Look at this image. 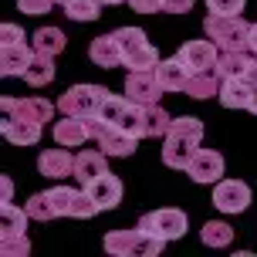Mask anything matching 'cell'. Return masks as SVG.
I'll use <instances>...</instances> for the list:
<instances>
[{
    "mask_svg": "<svg viewBox=\"0 0 257 257\" xmlns=\"http://www.w3.org/2000/svg\"><path fill=\"white\" fill-rule=\"evenodd\" d=\"M200 142H203V122L200 118H193V115L173 118L166 142H163V163L169 169H186L193 153L200 149Z\"/></svg>",
    "mask_w": 257,
    "mask_h": 257,
    "instance_id": "cell-1",
    "label": "cell"
},
{
    "mask_svg": "<svg viewBox=\"0 0 257 257\" xmlns=\"http://www.w3.org/2000/svg\"><path fill=\"white\" fill-rule=\"evenodd\" d=\"M206 38L217 44L220 51H244L247 48V34H250V24H247L240 14H206L203 21ZM250 51V48H247Z\"/></svg>",
    "mask_w": 257,
    "mask_h": 257,
    "instance_id": "cell-2",
    "label": "cell"
},
{
    "mask_svg": "<svg viewBox=\"0 0 257 257\" xmlns=\"http://www.w3.org/2000/svg\"><path fill=\"white\" fill-rule=\"evenodd\" d=\"M105 250L115 257H156L163 247H166V240H159V237H153V233H146L139 227V230H112L105 233Z\"/></svg>",
    "mask_w": 257,
    "mask_h": 257,
    "instance_id": "cell-3",
    "label": "cell"
},
{
    "mask_svg": "<svg viewBox=\"0 0 257 257\" xmlns=\"http://www.w3.org/2000/svg\"><path fill=\"white\" fill-rule=\"evenodd\" d=\"M108 95H112V91L102 88V85H71V88L58 98V112H61V115L91 118V115H98V108L105 105Z\"/></svg>",
    "mask_w": 257,
    "mask_h": 257,
    "instance_id": "cell-4",
    "label": "cell"
},
{
    "mask_svg": "<svg viewBox=\"0 0 257 257\" xmlns=\"http://www.w3.org/2000/svg\"><path fill=\"white\" fill-rule=\"evenodd\" d=\"M115 38H118V44H122L125 68L146 71V68H156V64H159V51L146 41V31H139V27H118Z\"/></svg>",
    "mask_w": 257,
    "mask_h": 257,
    "instance_id": "cell-5",
    "label": "cell"
},
{
    "mask_svg": "<svg viewBox=\"0 0 257 257\" xmlns=\"http://www.w3.org/2000/svg\"><path fill=\"white\" fill-rule=\"evenodd\" d=\"M88 132H91V139L102 146L105 156H118V159L132 156L136 153V142H139V136H132V132L112 125V122H105V118H98V115L88 118Z\"/></svg>",
    "mask_w": 257,
    "mask_h": 257,
    "instance_id": "cell-6",
    "label": "cell"
},
{
    "mask_svg": "<svg viewBox=\"0 0 257 257\" xmlns=\"http://www.w3.org/2000/svg\"><path fill=\"white\" fill-rule=\"evenodd\" d=\"M139 227L146 233H153V237H159V240H180L183 233H186V227H190V220H186V213L183 210H176V206H163V210H153V213H146V217L139 220Z\"/></svg>",
    "mask_w": 257,
    "mask_h": 257,
    "instance_id": "cell-7",
    "label": "cell"
},
{
    "mask_svg": "<svg viewBox=\"0 0 257 257\" xmlns=\"http://www.w3.org/2000/svg\"><path fill=\"white\" fill-rule=\"evenodd\" d=\"M0 112L44 125V122H51V115H54V102L38 98V95H31V98H11V95H4V98H0Z\"/></svg>",
    "mask_w": 257,
    "mask_h": 257,
    "instance_id": "cell-8",
    "label": "cell"
},
{
    "mask_svg": "<svg viewBox=\"0 0 257 257\" xmlns=\"http://www.w3.org/2000/svg\"><path fill=\"white\" fill-rule=\"evenodd\" d=\"M163 85H159V75L156 68H146V71H128L125 78V98L136 105H156L159 95H163Z\"/></svg>",
    "mask_w": 257,
    "mask_h": 257,
    "instance_id": "cell-9",
    "label": "cell"
},
{
    "mask_svg": "<svg viewBox=\"0 0 257 257\" xmlns=\"http://www.w3.org/2000/svg\"><path fill=\"white\" fill-rule=\"evenodd\" d=\"M213 206L220 213H244L250 206V186L244 180H220L213 186Z\"/></svg>",
    "mask_w": 257,
    "mask_h": 257,
    "instance_id": "cell-10",
    "label": "cell"
},
{
    "mask_svg": "<svg viewBox=\"0 0 257 257\" xmlns=\"http://www.w3.org/2000/svg\"><path fill=\"white\" fill-rule=\"evenodd\" d=\"M176 58L190 68L193 75H196V71H213V68H217V58H220V48L210 38L206 41H186L180 51H176Z\"/></svg>",
    "mask_w": 257,
    "mask_h": 257,
    "instance_id": "cell-11",
    "label": "cell"
},
{
    "mask_svg": "<svg viewBox=\"0 0 257 257\" xmlns=\"http://www.w3.org/2000/svg\"><path fill=\"white\" fill-rule=\"evenodd\" d=\"M186 173H190L193 183H220V176H223V156L213 153V149H196Z\"/></svg>",
    "mask_w": 257,
    "mask_h": 257,
    "instance_id": "cell-12",
    "label": "cell"
},
{
    "mask_svg": "<svg viewBox=\"0 0 257 257\" xmlns=\"http://www.w3.org/2000/svg\"><path fill=\"white\" fill-rule=\"evenodd\" d=\"M254 81H257V75H230V78H223L220 95H217L220 105H223V108H247Z\"/></svg>",
    "mask_w": 257,
    "mask_h": 257,
    "instance_id": "cell-13",
    "label": "cell"
},
{
    "mask_svg": "<svg viewBox=\"0 0 257 257\" xmlns=\"http://www.w3.org/2000/svg\"><path fill=\"white\" fill-rule=\"evenodd\" d=\"M85 190H88V196L95 200L98 210H115V206L122 203V180H118L115 173H102V176L91 180Z\"/></svg>",
    "mask_w": 257,
    "mask_h": 257,
    "instance_id": "cell-14",
    "label": "cell"
},
{
    "mask_svg": "<svg viewBox=\"0 0 257 257\" xmlns=\"http://www.w3.org/2000/svg\"><path fill=\"white\" fill-rule=\"evenodd\" d=\"M38 169L41 176H48V180H64V176H75V156L68 146L61 149H44L38 159Z\"/></svg>",
    "mask_w": 257,
    "mask_h": 257,
    "instance_id": "cell-15",
    "label": "cell"
},
{
    "mask_svg": "<svg viewBox=\"0 0 257 257\" xmlns=\"http://www.w3.org/2000/svg\"><path fill=\"white\" fill-rule=\"evenodd\" d=\"M34 44L27 48L24 41L21 44H7V48H0V75L4 78H24L27 64L34 61Z\"/></svg>",
    "mask_w": 257,
    "mask_h": 257,
    "instance_id": "cell-16",
    "label": "cell"
},
{
    "mask_svg": "<svg viewBox=\"0 0 257 257\" xmlns=\"http://www.w3.org/2000/svg\"><path fill=\"white\" fill-rule=\"evenodd\" d=\"M173 118H169L166 108L159 105H139V125H136V136L139 139H156V136H166Z\"/></svg>",
    "mask_w": 257,
    "mask_h": 257,
    "instance_id": "cell-17",
    "label": "cell"
},
{
    "mask_svg": "<svg viewBox=\"0 0 257 257\" xmlns=\"http://www.w3.org/2000/svg\"><path fill=\"white\" fill-rule=\"evenodd\" d=\"M91 132H88V118L81 115H61L54 122V142L58 146H68V149H75L81 142H88Z\"/></svg>",
    "mask_w": 257,
    "mask_h": 257,
    "instance_id": "cell-18",
    "label": "cell"
},
{
    "mask_svg": "<svg viewBox=\"0 0 257 257\" xmlns=\"http://www.w3.org/2000/svg\"><path fill=\"white\" fill-rule=\"evenodd\" d=\"M0 132H4V139L14 142V146H34V142L41 139L44 125H38V122H27V118L4 115V122H0Z\"/></svg>",
    "mask_w": 257,
    "mask_h": 257,
    "instance_id": "cell-19",
    "label": "cell"
},
{
    "mask_svg": "<svg viewBox=\"0 0 257 257\" xmlns=\"http://www.w3.org/2000/svg\"><path fill=\"white\" fill-rule=\"evenodd\" d=\"M102 173H108V163H105L102 149H81L75 156V180L81 186H88L91 180H98Z\"/></svg>",
    "mask_w": 257,
    "mask_h": 257,
    "instance_id": "cell-20",
    "label": "cell"
},
{
    "mask_svg": "<svg viewBox=\"0 0 257 257\" xmlns=\"http://www.w3.org/2000/svg\"><path fill=\"white\" fill-rule=\"evenodd\" d=\"M91 61L98 64V68H118V64H125V58H122V44H118L115 38V31L112 34H102V38H95L91 41Z\"/></svg>",
    "mask_w": 257,
    "mask_h": 257,
    "instance_id": "cell-21",
    "label": "cell"
},
{
    "mask_svg": "<svg viewBox=\"0 0 257 257\" xmlns=\"http://www.w3.org/2000/svg\"><path fill=\"white\" fill-rule=\"evenodd\" d=\"M156 75H159V85H163L166 91H186L193 71L180 61V58H169V61L156 64Z\"/></svg>",
    "mask_w": 257,
    "mask_h": 257,
    "instance_id": "cell-22",
    "label": "cell"
},
{
    "mask_svg": "<svg viewBox=\"0 0 257 257\" xmlns=\"http://www.w3.org/2000/svg\"><path fill=\"white\" fill-rule=\"evenodd\" d=\"M27 210L14 203H0V237H17V233L27 230Z\"/></svg>",
    "mask_w": 257,
    "mask_h": 257,
    "instance_id": "cell-23",
    "label": "cell"
},
{
    "mask_svg": "<svg viewBox=\"0 0 257 257\" xmlns=\"http://www.w3.org/2000/svg\"><path fill=\"white\" fill-rule=\"evenodd\" d=\"M220 85H223V78L217 71H196L186 85V95L190 98H210V95H220Z\"/></svg>",
    "mask_w": 257,
    "mask_h": 257,
    "instance_id": "cell-24",
    "label": "cell"
},
{
    "mask_svg": "<svg viewBox=\"0 0 257 257\" xmlns=\"http://www.w3.org/2000/svg\"><path fill=\"white\" fill-rule=\"evenodd\" d=\"M51 78H54V58L51 54H34V61L27 64V71H24V81L34 85V88H44Z\"/></svg>",
    "mask_w": 257,
    "mask_h": 257,
    "instance_id": "cell-25",
    "label": "cell"
},
{
    "mask_svg": "<svg viewBox=\"0 0 257 257\" xmlns=\"http://www.w3.org/2000/svg\"><path fill=\"white\" fill-rule=\"evenodd\" d=\"M34 51L38 54H61L64 51V34L58 27H38L34 31Z\"/></svg>",
    "mask_w": 257,
    "mask_h": 257,
    "instance_id": "cell-26",
    "label": "cell"
},
{
    "mask_svg": "<svg viewBox=\"0 0 257 257\" xmlns=\"http://www.w3.org/2000/svg\"><path fill=\"white\" fill-rule=\"evenodd\" d=\"M200 237H203L206 247H227L233 240V227H230V223H223V220H210V223H203Z\"/></svg>",
    "mask_w": 257,
    "mask_h": 257,
    "instance_id": "cell-27",
    "label": "cell"
},
{
    "mask_svg": "<svg viewBox=\"0 0 257 257\" xmlns=\"http://www.w3.org/2000/svg\"><path fill=\"white\" fill-rule=\"evenodd\" d=\"M98 11H102V0H68V4H64V14H68L71 21H78V24L95 21Z\"/></svg>",
    "mask_w": 257,
    "mask_h": 257,
    "instance_id": "cell-28",
    "label": "cell"
},
{
    "mask_svg": "<svg viewBox=\"0 0 257 257\" xmlns=\"http://www.w3.org/2000/svg\"><path fill=\"white\" fill-rule=\"evenodd\" d=\"M24 210L31 213V220H54V217H58V213H54L51 196H48V190H44V193H34V196L27 200Z\"/></svg>",
    "mask_w": 257,
    "mask_h": 257,
    "instance_id": "cell-29",
    "label": "cell"
},
{
    "mask_svg": "<svg viewBox=\"0 0 257 257\" xmlns=\"http://www.w3.org/2000/svg\"><path fill=\"white\" fill-rule=\"evenodd\" d=\"M0 254L4 257H27L31 254V240H27L24 233H17V237H0Z\"/></svg>",
    "mask_w": 257,
    "mask_h": 257,
    "instance_id": "cell-30",
    "label": "cell"
},
{
    "mask_svg": "<svg viewBox=\"0 0 257 257\" xmlns=\"http://www.w3.org/2000/svg\"><path fill=\"white\" fill-rule=\"evenodd\" d=\"M206 7L213 14H240L247 7V0H206Z\"/></svg>",
    "mask_w": 257,
    "mask_h": 257,
    "instance_id": "cell-31",
    "label": "cell"
},
{
    "mask_svg": "<svg viewBox=\"0 0 257 257\" xmlns=\"http://www.w3.org/2000/svg\"><path fill=\"white\" fill-rule=\"evenodd\" d=\"M54 4H58V0H17L21 14H34V17H38V14H48Z\"/></svg>",
    "mask_w": 257,
    "mask_h": 257,
    "instance_id": "cell-32",
    "label": "cell"
},
{
    "mask_svg": "<svg viewBox=\"0 0 257 257\" xmlns=\"http://www.w3.org/2000/svg\"><path fill=\"white\" fill-rule=\"evenodd\" d=\"M24 41V31L17 24H0V48H7V44H21Z\"/></svg>",
    "mask_w": 257,
    "mask_h": 257,
    "instance_id": "cell-33",
    "label": "cell"
},
{
    "mask_svg": "<svg viewBox=\"0 0 257 257\" xmlns=\"http://www.w3.org/2000/svg\"><path fill=\"white\" fill-rule=\"evenodd\" d=\"M132 4V11L136 14H156V11H163V0H128Z\"/></svg>",
    "mask_w": 257,
    "mask_h": 257,
    "instance_id": "cell-34",
    "label": "cell"
},
{
    "mask_svg": "<svg viewBox=\"0 0 257 257\" xmlns=\"http://www.w3.org/2000/svg\"><path fill=\"white\" fill-rule=\"evenodd\" d=\"M196 0H163V11L166 14H186Z\"/></svg>",
    "mask_w": 257,
    "mask_h": 257,
    "instance_id": "cell-35",
    "label": "cell"
},
{
    "mask_svg": "<svg viewBox=\"0 0 257 257\" xmlns=\"http://www.w3.org/2000/svg\"><path fill=\"white\" fill-rule=\"evenodd\" d=\"M11 196H14V183H11V176H0V203H11Z\"/></svg>",
    "mask_w": 257,
    "mask_h": 257,
    "instance_id": "cell-36",
    "label": "cell"
},
{
    "mask_svg": "<svg viewBox=\"0 0 257 257\" xmlns=\"http://www.w3.org/2000/svg\"><path fill=\"white\" fill-rule=\"evenodd\" d=\"M247 48L257 54V24H250V34H247Z\"/></svg>",
    "mask_w": 257,
    "mask_h": 257,
    "instance_id": "cell-37",
    "label": "cell"
},
{
    "mask_svg": "<svg viewBox=\"0 0 257 257\" xmlns=\"http://www.w3.org/2000/svg\"><path fill=\"white\" fill-rule=\"evenodd\" d=\"M247 108L257 112V81H254V88H250V102H247Z\"/></svg>",
    "mask_w": 257,
    "mask_h": 257,
    "instance_id": "cell-38",
    "label": "cell"
},
{
    "mask_svg": "<svg viewBox=\"0 0 257 257\" xmlns=\"http://www.w3.org/2000/svg\"><path fill=\"white\" fill-rule=\"evenodd\" d=\"M102 4H108V7H118V4H128V0H102Z\"/></svg>",
    "mask_w": 257,
    "mask_h": 257,
    "instance_id": "cell-39",
    "label": "cell"
},
{
    "mask_svg": "<svg viewBox=\"0 0 257 257\" xmlns=\"http://www.w3.org/2000/svg\"><path fill=\"white\" fill-rule=\"evenodd\" d=\"M58 4H68V0H58Z\"/></svg>",
    "mask_w": 257,
    "mask_h": 257,
    "instance_id": "cell-40",
    "label": "cell"
},
{
    "mask_svg": "<svg viewBox=\"0 0 257 257\" xmlns=\"http://www.w3.org/2000/svg\"><path fill=\"white\" fill-rule=\"evenodd\" d=\"M254 58H257V54H254Z\"/></svg>",
    "mask_w": 257,
    "mask_h": 257,
    "instance_id": "cell-41",
    "label": "cell"
}]
</instances>
